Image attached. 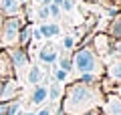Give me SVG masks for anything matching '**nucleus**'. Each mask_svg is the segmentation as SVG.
Masks as SVG:
<instances>
[{"label": "nucleus", "instance_id": "7", "mask_svg": "<svg viewBox=\"0 0 121 115\" xmlns=\"http://www.w3.org/2000/svg\"><path fill=\"white\" fill-rule=\"evenodd\" d=\"M59 49H56V44L52 43V40H48V43H44L43 47L39 49V61L43 65H47V67H52V65H56V59H59Z\"/></svg>", "mask_w": 121, "mask_h": 115}, {"label": "nucleus", "instance_id": "22", "mask_svg": "<svg viewBox=\"0 0 121 115\" xmlns=\"http://www.w3.org/2000/svg\"><path fill=\"white\" fill-rule=\"evenodd\" d=\"M48 14H51V18H52L55 22H59V20H60V16H63V10H60V6L51 4V6H48Z\"/></svg>", "mask_w": 121, "mask_h": 115}, {"label": "nucleus", "instance_id": "18", "mask_svg": "<svg viewBox=\"0 0 121 115\" xmlns=\"http://www.w3.org/2000/svg\"><path fill=\"white\" fill-rule=\"evenodd\" d=\"M56 63H59V69H63V71H67L71 75V69H73V61H71V55L67 51H60L59 53V59H56Z\"/></svg>", "mask_w": 121, "mask_h": 115}, {"label": "nucleus", "instance_id": "28", "mask_svg": "<svg viewBox=\"0 0 121 115\" xmlns=\"http://www.w3.org/2000/svg\"><path fill=\"white\" fill-rule=\"evenodd\" d=\"M115 95L121 99V85H117V87H115Z\"/></svg>", "mask_w": 121, "mask_h": 115}, {"label": "nucleus", "instance_id": "27", "mask_svg": "<svg viewBox=\"0 0 121 115\" xmlns=\"http://www.w3.org/2000/svg\"><path fill=\"white\" fill-rule=\"evenodd\" d=\"M83 115H101V109H93V111H87Z\"/></svg>", "mask_w": 121, "mask_h": 115}, {"label": "nucleus", "instance_id": "11", "mask_svg": "<svg viewBox=\"0 0 121 115\" xmlns=\"http://www.w3.org/2000/svg\"><path fill=\"white\" fill-rule=\"evenodd\" d=\"M103 77H107L115 87L121 85V59H115L109 65H105V75Z\"/></svg>", "mask_w": 121, "mask_h": 115}, {"label": "nucleus", "instance_id": "6", "mask_svg": "<svg viewBox=\"0 0 121 115\" xmlns=\"http://www.w3.org/2000/svg\"><path fill=\"white\" fill-rule=\"evenodd\" d=\"M20 83L14 77L8 79H2V85H0V101H14V99H20Z\"/></svg>", "mask_w": 121, "mask_h": 115}, {"label": "nucleus", "instance_id": "16", "mask_svg": "<svg viewBox=\"0 0 121 115\" xmlns=\"http://www.w3.org/2000/svg\"><path fill=\"white\" fill-rule=\"evenodd\" d=\"M105 32H107L113 40L121 38V12H117L115 16L111 18V22L107 24V30H105Z\"/></svg>", "mask_w": 121, "mask_h": 115}, {"label": "nucleus", "instance_id": "5", "mask_svg": "<svg viewBox=\"0 0 121 115\" xmlns=\"http://www.w3.org/2000/svg\"><path fill=\"white\" fill-rule=\"evenodd\" d=\"M91 47L93 51L99 55V59L103 61V65L111 63V49H113V38L107 32H97L91 38Z\"/></svg>", "mask_w": 121, "mask_h": 115}, {"label": "nucleus", "instance_id": "20", "mask_svg": "<svg viewBox=\"0 0 121 115\" xmlns=\"http://www.w3.org/2000/svg\"><path fill=\"white\" fill-rule=\"evenodd\" d=\"M75 44H77V38H75L73 34H67V36L63 38V51H67V53L75 51Z\"/></svg>", "mask_w": 121, "mask_h": 115}, {"label": "nucleus", "instance_id": "4", "mask_svg": "<svg viewBox=\"0 0 121 115\" xmlns=\"http://www.w3.org/2000/svg\"><path fill=\"white\" fill-rule=\"evenodd\" d=\"M10 57V63H12V71H14V79H22L26 77V71L30 67V55L26 49L22 47H12V49H4Z\"/></svg>", "mask_w": 121, "mask_h": 115}, {"label": "nucleus", "instance_id": "8", "mask_svg": "<svg viewBox=\"0 0 121 115\" xmlns=\"http://www.w3.org/2000/svg\"><path fill=\"white\" fill-rule=\"evenodd\" d=\"M20 0H0V14L2 18H12V16H22Z\"/></svg>", "mask_w": 121, "mask_h": 115}, {"label": "nucleus", "instance_id": "10", "mask_svg": "<svg viewBox=\"0 0 121 115\" xmlns=\"http://www.w3.org/2000/svg\"><path fill=\"white\" fill-rule=\"evenodd\" d=\"M48 71H44L40 65H30L28 71H26V81L30 83V85L35 87V85H43L44 79H47Z\"/></svg>", "mask_w": 121, "mask_h": 115}, {"label": "nucleus", "instance_id": "31", "mask_svg": "<svg viewBox=\"0 0 121 115\" xmlns=\"http://www.w3.org/2000/svg\"><path fill=\"white\" fill-rule=\"evenodd\" d=\"M24 115H36V113H35V111H26Z\"/></svg>", "mask_w": 121, "mask_h": 115}, {"label": "nucleus", "instance_id": "15", "mask_svg": "<svg viewBox=\"0 0 121 115\" xmlns=\"http://www.w3.org/2000/svg\"><path fill=\"white\" fill-rule=\"evenodd\" d=\"M40 34H43V38H55L56 34H60V24L59 22H43V24L39 26Z\"/></svg>", "mask_w": 121, "mask_h": 115}, {"label": "nucleus", "instance_id": "25", "mask_svg": "<svg viewBox=\"0 0 121 115\" xmlns=\"http://www.w3.org/2000/svg\"><path fill=\"white\" fill-rule=\"evenodd\" d=\"M43 40V34H40L39 26H32V43H40Z\"/></svg>", "mask_w": 121, "mask_h": 115}, {"label": "nucleus", "instance_id": "32", "mask_svg": "<svg viewBox=\"0 0 121 115\" xmlns=\"http://www.w3.org/2000/svg\"><path fill=\"white\" fill-rule=\"evenodd\" d=\"M113 2H115V4H121V0H113Z\"/></svg>", "mask_w": 121, "mask_h": 115}, {"label": "nucleus", "instance_id": "24", "mask_svg": "<svg viewBox=\"0 0 121 115\" xmlns=\"http://www.w3.org/2000/svg\"><path fill=\"white\" fill-rule=\"evenodd\" d=\"M73 8H75V0H63V4H60V10H63V12L71 14Z\"/></svg>", "mask_w": 121, "mask_h": 115}, {"label": "nucleus", "instance_id": "19", "mask_svg": "<svg viewBox=\"0 0 121 115\" xmlns=\"http://www.w3.org/2000/svg\"><path fill=\"white\" fill-rule=\"evenodd\" d=\"M52 67H55V65H52ZM51 77H52V81H56V83L63 85V83H67V79H69V73L63 71V69H59V67H55L51 71Z\"/></svg>", "mask_w": 121, "mask_h": 115}, {"label": "nucleus", "instance_id": "34", "mask_svg": "<svg viewBox=\"0 0 121 115\" xmlns=\"http://www.w3.org/2000/svg\"><path fill=\"white\" fill-rule=\"evenodd\" d=\"M0 85H2V79H0Z\"/></svg>", "mask_w": 121, "mask_h": 115}, {"label": "nucleus", "instance_id": "3", "mask_svg": "<svg viewBox=\"0 0 121 115\" xmlns=\"http://www.w3.org/2000/svg\"><path fill=\"white\" fill-rule=\"evenodd\" d=\"M24 22H28L22 16H12L4 18L0 24V49H12L18 47V38H20V28Z\"/></svg>", "mask_w": 121, "mask_h": 115}, {"label": "nucleus", "instance_id": "2", "mask_svg": "<svg viewBox=\"0 0 121 115\" xmlns=\"http://www.w3.org/2000/svg\"><path fill=\"white\" fill-rule=\"evenodd\" d=\"M71 61H73L71 73H73L75 79H79L83 75H95L101 79L105 75V65L99 59V55L93 51L91 44H83V47L75 49L73 55H71Z\"/></svg>", "mask_w": 121, "mask_h": 115}, {"label": "nucleus", "instance_id": "1", "mask_svg": "<svg viewBox=\"0 0 121 115\" xmlns=\"http://www.w3.org/2000/svg\"><path fill=\"white\" fill-rule=\"evenodd\" d=\"M103 101H105V93L99 83L71 81L67 83L59 105L65 115H83L87 111L101 109Z\"/></svg>", "mask_w": 121, "mask_h": 115}, {"label": "nucleus", "instance_id": "29", "mask_svg": "<svg viewBox=\"0 0 121 115\" xmlns=\"http://www.w3.org/2000/svg\"><path fill=\"white\" fill-rule=\"evenodd\" d=\"M30 2H32V0H20V4H22V6H28Z\"/></svg>", "mask_w": 121, "mask_h": 115}, {"label": "nucleus", "instance_id": "17", "mask_svg": "<svg viewBox=\"0 0 121 115\" xmlns=\"http://www.w3.org/2000/svg\"><path fill=\"white\" fill-rule=\"evenodd\" d=\"M47 87H48V101L51 103H60L65 87L60 85V83H56V81H52L51 85H47Z\"/></svg>", "mask_w": 121, "mask_h": 115}, {"label": "nucleus", "instance_id": "14", "mask_svg": "<svg viewBox=\"0 0 121 115\" xmlns=\"http://www.w3.org/2000/svg\"><path fill=\"white\" fill-rule=\"evenodd\" d=\"M32 44V22H24L20 28V38H18V47L28 51Z\"/></svg>", "mask_w": 121, "mask_h": 115}, {"label": "nucleus", "instance_id": "26", "mask_svg": "<svg viewBox=\"0 0 121 115\" xmlns=\"http://www.w3.org/2000/svg\"><path fill=\"white\" fill-rule=\"evenodd\" d=\"M0 115H8V101H0Z\"/></svg>", "mask_w": 121, "mask_h": 115}, {"label": "nucleus", "instance_id": "33", "mask_svg": "<svg viewBox=\"0 0 121 115\" xmlns=\"http://www.w3.org/2000/svg\"><path fill=\"white\" fill-rule=\"evenodd\" d=\"M32 2H39V4H40V2H43V0H32Z\"/></svg>", "mask_w": 121, "mask_h": 115}, {"label": "nucleus", "instance_id": "12", "mask_svg": "<svg viewBox=\"0 0 121 115\" xmlns=\"http://www.w3.org/2000/svg\"><path fill=\"white\" fill-rule=\"evenodd\" d=\"M8 77H14L12 63H10L8 53L4 49H0V79H8Z\"/></svg>", "mask_w": 121, "mask_h": 115}, {"label": "nucleus", "instance_id": "30", "mask_svg": "<svg viewBox=\"0 0 121 115\" xmlns=\"http://www.w3.org/2000/svg\"><path fill=\"white\" fill-rule=\"evenodd\" d=\"M52 4H56V6H60V4H63V0H52Z\"/></svg>", "mask_w": 121, "mask_h": 115}, {"label": "nucleus", "instance_id": "23", "mask_svg": "<svg viewBox=\"0 0 121 115\" xmlns=\"http://www.w3.org/2000/svg\"><path fill=\"white\" fill-rule=\"evenodd\" d=\"M121 59V38L113 40V49H111V61Z\"/></svg>", "mask_w": 121, "mask_h": 115}, {"label": "nucleus", "instance_id": "13", "mask_svg": "<svg viewBox=\"0 0 121 115\" xmlns=\"http://www.w3.org/2000/svg\"><path fill=\"white\" fill-rule=\"evenodd\" d=\"M48 101V87L47 85H35L32 93H30V103L32 105H43Z\"/></svg>", "mask_w": 121, "mask_h": 115}, {"label": "nucleus", "instance_id": "21", "mask_svg": "<svg viewBox=\"0 0 121 115\" xmlns=\"http://www.w3.org/2000/svg\"><path fill=\"white\" fill-rule=\"evenodd\" d=\"M36 18H39L40 22H48V18H51V14H48V6L39 4V8H36Z\"/></svg>", "mask_w": 121, "mask_h": 115}, {"label": "nucleus", "instance_id": "9", "mask_svg": "<svg viewBox=\"0 0 121 115\" xmlns=\"http://www.w3.org/2000/svg\"><path fill=\"white\" fill-rule=\"evenodd\" d=\"M101 113L103 115H121V99L115 93H107L103 105H101Z\"/></svg>", "mask_w": 121, "mask_h": 115}]
</instances>
